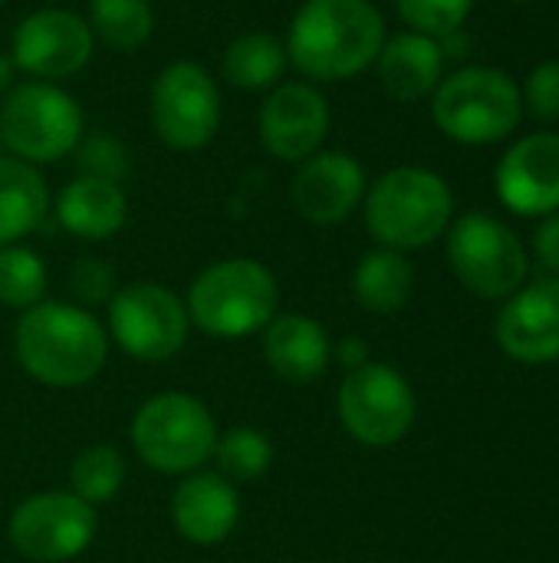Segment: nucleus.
<instances>
[{"label": "nucleus", "mask_w": 559, "mask_h": 563, "mask_svg": "<svg viewBox=\"0 0 559 563\" xmlns=\"http://www.w3.org/2000/svg\"><path fill=\"white\" fill-rule=\"evenodd\" d=\"M366 188L369 175L353 152L320 148L297 165L290 181V205L306 224L336 228L362 208Z\"/></svg>", "instance_id": "nucleus-15"}, {"label": "nucleus", "mask_w": 559, "mask_h": 563, "mask_svg": "<svg viewBox=\"0 0 559 563\" xmlns=\"http://www.w3.org/2000/svg\"><path fill=\"white\" fill-rule=\"evenodd\" d=\"M82 135L86 112L59 82L23 79L0 99V145L33 168L69 158Z\"/></svg>", "instance_id": "nucleus-6"}, {"label": "nucleus", "mask_w": 559, "mask_h": 563, "mask_svg": "<svg viewBox=\"0 0 559 563\" xmlns=\"http://www.w3.org/2000/svg\"><path fill=\"white\" fill-rule=\"evenodd\" d=\"M49 211L66 234L79 241H109L128 224V195L119 181L76 175L56 191Z\"/></svg>", "instance_id": "nucleus-20"}, {"label": "nucleus", "mask_w": 559, "mask_h": 563, "mask_svg": "<svg viewBox=\"0 0 559 563\" xmlns=\"http://www.w3.org/2000/svg\"><path fill=\"white\" fill-rule=\"evenodd\" d=\"M53 195L40 168L0 155V247L23 244L49 214Z\"/></svg>", "instance_id": "nucleus-22"}, {"label": "nucleus", "mask_w": 559, "mask_h": 563, "mask_svg": "<svg viewBox=\"0 0 559 563\" xmlns=\"http://www.w3.org/2000/svg\"><path fill=\"white\" fill-rule=\"evenodd\" d=\"M211 459H214L221 478H227L231 485H247L270 472L273 442L267 439V432H260L254 426H237V429H227L224 435H217Z\"/></svg>", "instance_id": "nucleus-26"}, {"label": "nucleus", "mask_w": 559, "mask_h": 563, "mask_svg": "<svg viewBox=\"0 0 559 563\" xmlns=\"http://www.w3.org/2000/svg\"><path fill=\"white\" fill-rule=\"evenodd\" d=\"M415 294V271L402 251L376 247L353 271V297L366 313H399Z\"/></svg>", "instance_id": "nucleus-24"}, {"label": "nucleus", "mask_w": 559, "mask_h": 563, "mask_svg": "<svg viewBox=\"0 0 559 563\" xmlns=\"http://www.w3.org/2000/svg\"><path fill=\"white\" fill-rule=\"evenodd\" d=\"M224 99L217 76L198 59H171L148 86V122L171 152H201L221 132Z\"/></svg>", "instance_id": "nucleus-8"}, {"label": "nucleus", "mask_w": 559, "mask_h": 563, "mask_svg": "<svg viewBox=\"0 0 559 563\" xmlns=\"http://www.w3.org/2000/svg\"><path fill=\"white\" fill-rule=\"evenodd\" d=\"M540 271H547V277H559V211L547 214L537 231H534V244L527 251Z\"/></svg>", "instance_id": "nucleus-33"}, {"label": "nucleus", "mask_w": 559, "mask_h": 563, "mask_svg": "<svg viewBox=\"0 0 559 563\" xmlns=\"http://www.w3.org/2000/svg\"><path fill=\"white\" fill-rule=\"evenodd\" d=\"M109 307V340L138 363H165L188 343V307L175 290L138 280L119 287Z\"/></svg>", "instance_id": "nucleus-10"}, {"label": "nucleus", "mask_w": 559, "mask_h": 563, "mask_svg": "<svg viewBox=\"0 0 559 563\" xmlns=\"http://www.w3.org/2000/svg\"><path fill=\"white\" fill-rule=\"evenodd\" d=\"M432 122L458 145H494L517 132L524 119L521 86L497 66H458L445 73L428 99Z\"/></svg>", "instance_id": "nucleus-5"}, {"label": "nucleus", "mask_w": 559, "mask_h": 563, "mask_svg": "<svg viewBox=\"0 0 559 563\" xmlns=\"http://www.w3.org/2000/svg\"><path fill=\"white\" fill-rule=\"evenodd\" d=\"M455 277L484 300H507L527 284L530 254L517 231L488 211H468L445 231Z\"/></svg>", "instance_id": "nucleus-9"}, {"label": "nucleus", "mask_w": 559, "mask_h": 563, "mask_svg": "<svg viewBox=\"0 0 559 563\" xmlns=\"http://www.w3.org/2000/svg\"><path fill=\"white\" fill-rule=\"evenodd\" d=\"M49 271L43 257L26 244L0 247V307L7 310H30L46 300Z\"/></svg>", "instance_id": "nucleus-28"}, {"label": "nucleus", "mask_w": 559, "mask_h": 563, "mask_svg": "<svg viewBox=\"0 0 559 563\" xmlns=\"http://www.w3.org/2000/svg\"><path fill=\"white\" fill-rule=\"evenodd\" d=\"M524 112L540 122H559V59L537 63L521 86Z\"/></svg>", "instance_id": "nucleus-31"}, {"label": "nucleus", "mask_w": 559, "mask_h": 563, "mask_svg": "<svg viewBox=\"0 0 559 563\" xmlns=\"http://www.w3.org/2000/svg\"><path fill=\"white\" fill-rule=\"evenodd\" d=\"M69 294L76 307H102L115 297V271L99 257H82L69 271Z\"/></svg>", "instance_id": "nucleus-32"}, {"label": "nucleus", "mask_w": 559, "mask_h": 563, "mask_svg": "<svg viewBox=\"0 0 559 563\" xmlns=\"http://www.w3.org/2000/svg\"><path fill=\"white\" fill-rule=\"evenodd\" d=\"M385 36V16L372 0H303L283 46L300 79L333 86L372 69Z\"/></svg>", "instance_id": "nucleus-1"}, {"label": "nucleus", "mask_w": 559, "mask_h": 563, "mask_svg": "<svg viewBox=\"0 0 559 563\" xmlns=\"http://www.w3.org/2000/svg\"><path fill=\"white\" fill-rule=\"evenodd\" d=\"M372 69L385 96H392L395 102H422L432 99V92L445 79L448 56L441 40L402 30L395 36H385Z\"/></svg>", "instance_id": "nucleus-19"}, {"label": "nucleus", "mask_w": 559, "mask_h": 563, "mask_svg": "<svg viewBox=\"0 0 559 563\" xmlns=\"http://www.w3.org/2000/svg\"><path fill=\"white\" fill-rule=\"evenodd\" d=\"M333 129V109L323 86L300 76L283 79L257 109V139L267 155L283 165H300L320 148H326Z\"/></svg>", "instance_id": "nucleus-14"}, {"label": "nucleus", "mask_w": 559, "mask_h": 563, "mask_svg": "<svg viewBox=\"0 0 559 563\" xmlns=\"http://www.w3.org/2000/svg\"><path fill=\"white\" fill-rule=\"evenodd\" d=\"M362 218L379 247L418 251L445 238L455 221L451 185L422 165H399L369 181Z\"/></svg>", "instance_id": "nucleus-3"}, {"label": "nucleus", "mask_w": 559, "mask_h": 563, "mask_svg": "<svg viewBox=\"0 0 559 563\" xmlns=\"http://www.w3.org/2000/svg\"><path fill=\"white\" fill-rule=\"evenodd\" d=\"M514 3H537V0H514Z\"/></svg>", "instance_id": "nucleus-36"}, {"label": "nucleus", "mask_w": 559, "mask_h": 563, "mask_svg": "<svg viewBox=\"0 0 559 563\" xmlns=\"http://www.w3.org/2000/svg\"><path fill=\"white\" fill-rule=\"evenodd\" d=\"M86 20L96 46H105L119 56L138 53L155 36L152 0H89Z\"/></svg>", "instance_id": "nucleus-25"}, {"label": "nucleus", "mask_w": 559, "mask_h": 563, "mask_svg": "<svg viewBox=\"0 0 559 563\" xmlns=\"http://www.w3.org/2000/svg\"><path fill=\"white\" fill-rule=\"evenodd\" d=\"M3 3H7V0H0V13H3Z\"/></svg>", "instance_id": "nucleus-37"}, {"label": "nucleus", "mask_w": 559, "mask_h": 563, "mask_svg": "<svg viewBox=\"0 0 559 563\" xmlns=\"http://www.w3.org/2000/svg\"><path fill=\"white\" fill-rule=\"evenodd\" d=\"M333 356L339 360V366H346V373H353V369H359V366L372 363V360H369V343H366V340H359V336H346V340H339V343L333 346Z\"/></svg>", "instance_id": "nucleus-34"}, {"label": "nucleus", "mask_w": 559, "mask_h": 563, "mask_svg": "<svg viewBox=\"0 0 559 563\" xmlns=\"http://www.w3.org/2000/svg\"><path fill=\"white\" fill-rule=\"evenodd\" d=\"M13 82H16V69H13L10 56H7V53H0V99L13 89Z\"/></svg>", "instance_id": "nucleus-35"}, {"label": "nucleus", "mask_w": 559, "mask_h": 563, "mask_svg": "<svg viewBox=\"0 0 559 563\" xmlns=\"http://www.w3.org/2000/svg\"><path fill=\"white\" fill-rule=\"evenodd\" d=\"M287 69L290 59L283 36L267 30H247L221 53V79L244 92H270L287 79Z\"/></svg>", "instance_id": "nucleus-23"}, {"label": "nucleus", "mask_w": 559, "mask_h": 563, "mask_svg": "<svg viewBox=\"0 0 559 563\" xmlns=\"http://www.w3.org/2000/svg\"><path fill=\"white\" fill-rule=\"evenodd\" d=\"M497 343L517 363H557L559 277H540L507 297L497 317Z\"/></svg>", "instance_id": "nucleus-17"}, {"label": "nucleus", "mask_w": 559, "mask_h": 563, "mask_svg": "<svg viewBox=\"0 0 559 563\" xmlns=\"http://www.w3.org/2000/svg\"><path fill=\"white\" fill-rule=\"evenodd\" d=\"M132 449L158 475L201 472L214 455L217 422L211 409L188 393H155L132 416Z\"/></svg>", "instance_id": "nucleus-7"}, {"label": "nucleus", "mask_w": 559, "mask_h": 563, "mask_svg": "<svg viewBox=\"0 0 559 563\" xmlns=\"http://www.w3.org/2000/svg\"><path fill=\"white\" fill-rule=\"evenodd\" d=\"M96 508L72 492H40L10 515V544L33 563H66L96 541Z\"/></svg>", "instance_id": "nucleus-13"}, {"label": "nucleus", "mask_w": 559, "mask_h": 563, "mask_svg": "<svg viewBox=\"0 0 559 563\" xmlns=\"http://www.w3.org/2000/svg\"><path fill=\"white\" fill-rule=\"evenodd\" d=\"M501 205L524 218H547L559 211V132L521 135L494 168Z\"/></svg>", "instance_id": "nucleus-16"}, {"label": "nucleus", "mask_w": 559, "mask_h": 563, "mask_svg": "<svg viewBox=\"0 0 559 563\" xmlns=\"http://www.w3.org/2000/svg\"><path fill=\"white\" fill-rule=\"evenodd\" d=\"M188 320L214 340H241L264 333L277 317L280 284L273 271L254 257H224L208 264L188 287Z\"/></svg>", "instance_id": "nucleus-4"}, {"label": "nucleus", "mask_w": 559, "mask_h": 563, "mask_svg": "<svg viewBox=\"0 0 559 563\" xmlns=\"http://www.w3.org/2000/svg\"><path fill=\"white\" fill-rule=\"evenodd\" d=\"M264 360L287 383H313L333 363V343L320 320L306 313H277L264 327Z\"/></svg>", "instance_id": "nucleus-21"}, {"label": "nucleus", "mask_w": 559, "mask_h": 563, "mask_svg": "<svg viewBox=\"0 0 559 563\" xmlns=\"http://www.w3.org/2000/svg\"><path fill=\"white\" fill-rule=\"evenodd\" d=\"M125 485V459L112 445H86L69 465V492L86 505L112 501Z\"/></svg>", "instance_id": "nucleus-27"}, {"label": "nucleus", "mask_w": 559, "mask_h": 563, "mask_svg": "<svg viewBox=\"0 0 559 563\" xmlns=\"http://www.w3.org/2000/svg\"><path fill=\"white\" fill-rule=\"evenodd\" d=\"M336 416L356 442L389 449L402 442L415 422V393L395 366L366 363L339 383Z\"/></svg>", "instance_id": "nucleus-11"}, {"label": "nucleus", "mask_w": 559, "mask_h": 563, "mask_svg": "<svg viewBox=\"0 0 559 563\" xmlns=\"http://www.w3.org/2000/svg\"><path fill=\"white\" fill-rule=\"evenodd\" d=\"M20 369L49 389H79L92 383L109 356L105 327L76 303L43 300L20 313L13 327Z\"/></svg>", "instance_id": "nucleus-2"}, {"label": "nucleus", "mask_w": 559, "mask_h": 563, "mask_svg": "<svg viewBox=\"0 0 559 563\" xmlns=\"http://www.w3.org/2000/svg\"><path fill=\"white\" fill-rule=\"evenodd\" d=\"M76 162L79 175H92V178H105V181H125L132 162H128V148L122 145V139L115 135H82V142L76 145V152L69 155Z\"/></svg>", "instance_id": "nucleus-30"}, {"label": "nucleus", "mask_w": 559, "mask_h": 563, "mask_svg": "<svg viewBox=\"0 0 559 563\" xmlns=\"http://www.w3.org/2000/svg\"><path fill=\"white\" fill-rule=\"evenodd\" d=\"M171 521L188 544L217 548L241 525V492L217 472H191L171 495Z\"/></svg>", "instance_id": "nucleus-18"}, {"label": "nucleus", "mask_w": 559, "mask_h": 563, "mask_svg": "<svg viewBox=\"0 0 559 563\" xmlns=\"http://www.w3.org/2000/svg\"><path fill=\"white\" fill-rule=\"evenodd\" d=\"M392 3L409 30L435 40L458 33L474 10V0H392Z\"/></svg>", "instance_id": "nucleus-29"}, {"label": "nucleus", "mask_w": 559, "mask_h": 563, "mask_svg": "<svg viewBox=\"0 0 559 563\" xmlns=\"http://www.w3.org/2000/svg\"><path fill=\"white\" fill-rule=\"evenodd\" d=\"M10 63L26 79L66 86L96 56L89 20L69 7H40L20 16L10 33Z\"/></svg>", "instance_id": "nucleus-12"}]
</instances>
